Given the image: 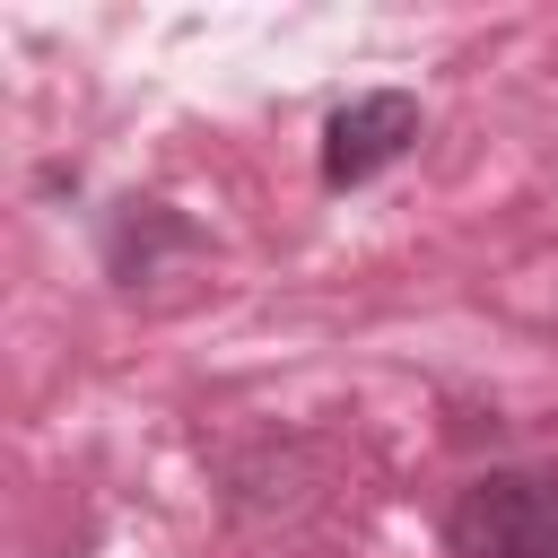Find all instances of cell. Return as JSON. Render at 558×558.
Segmentation results:
<instances>
[{
  "instance_id": "cell-2",
  "label": "cell",
  "mask_w": 558,
  "mask_h": 558,
  "mask_svg": "<svg viewBox=\"0 0 558 558\" xmlns=\"http://www.w3.org/2000/svg\"><path fill=\"white\" fill-rule=\"evenodd\" d=\"M410 140H418V105H410L401 87H375V96H357V105H340V113L323 122V183L349 192V183L384 174Z\"/></svg>"
},
{
  "instance_id": "cell-1",
  "label": "cell",
  "mask_w": 558,
  "mask_h": 558,
  "mask_svg": "<svg viewBox=\"0 0 558 558\" xmlns=\"http://www.w3.org/2000/svg\"><path fill=\"white\" fill-rule=\"evenodd\" d=\"M462 558H558V471H480L453 497Z\"/></svg>"
}]
</instances>
